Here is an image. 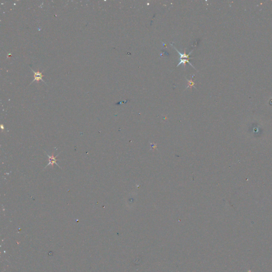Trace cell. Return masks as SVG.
<instances>
[{
    "label": "cell",
    "mask_w": 272,
    "mask_h": 272,
    "mask_svg": "<svg viewBox=\"0 0 272 272\" xmlns=\"http://www.w3.org/2000/svg\"><path fill=\"white\" fill-rule=\"evenodd\" d=\"M46 155H47V156H48L49 157V163L48 164V165H47L46 166H48V165H51L52 166V167L53 168V167H54V164H56L57 165H58V166L60 167V165H59L58 164L56 163V161H58V160H57V159H56V157L58 156V155H56V156H54V153H53V154H52L51 156L49 155L48 154H46Z\"/></svg>",
    "instance_id": "6da1fadb"
},
{
    "label": "cell",
    "mask_w": 272,
    "mask_h": 272,
    "mask_svg": "<svg viewBox=\"0 0 272 272\" xmlns=\"http://www.w3.org/2000/svg\"><path fill=\"white\" fill-rule=\"evenodd\" d=\"M32 71H33V73H34L35 75V76H34V79H33V80L32 81H39V80H42V81L44 82V81L43 79V74L40 72L39 71H38V72H35L33 71V70H32Z\"/></svg>",
    "instance_id": "7a4b0ae2"
},
{
    "label": "cell",
    "mask_w": 272,
    "mask_h": 272,
    "mask_svg": "<svg viewBox=\"0 0 272 272\" xmlns=\"http://www.w3.org/2000/svg\"><path fill=\"white\" fill-rule=\"evenodd\" d=\"M173 48H174V49H175L176 50V51L179 54V55H180V58H179V60H181V59H182L183 58H185V59H188V60H189V59H192V58H190L189 56H190V55L191 54V53L192 52V51H191V52L189 54L187 55L185 53H184V54L181 53L176 49V48L175 46H173Z\"/></svg>",
    "instance_id": "3957f363"
},
{
    "label": "cell",
    "mask_w": 272,
    "mask_h": 272,
    "mask_svg": "<svg viewBox=\"0 0 272 272\" xmlns=\"http://www.w3.org/2000/svg\"><path fill=\"white\" fill-rule=\"evenodd\" d=\"M179 61L180 62H179V64H178L176 66H178L179 65H180V64H183L184 66H185L186 65V63L187 62V63H188L190 65H191V66H192L194 69H196L195 68H194V67L193 66V65L190 62V61H189L188 59H181V60H179Z\"/></svg>",
    "instance_id": "277c9868"
},
{
    "label": "cell",
    "mask_w": 272,
    "mask_h": 272,
    "mask_svg": "<svg viewBox=\"0 0 272 272\" xmlns=\"http://www.w3.org/2000/svg\"><path fill=\"white\" fill-rule=\"evenodd\" d=\"M188 82H189V86L187 87V88H188V87H194V83L192 81V80H191L190 81H189V80H188Z\"/></svg>",
    "instance_id": "5b68a950"
}]
</instances>
